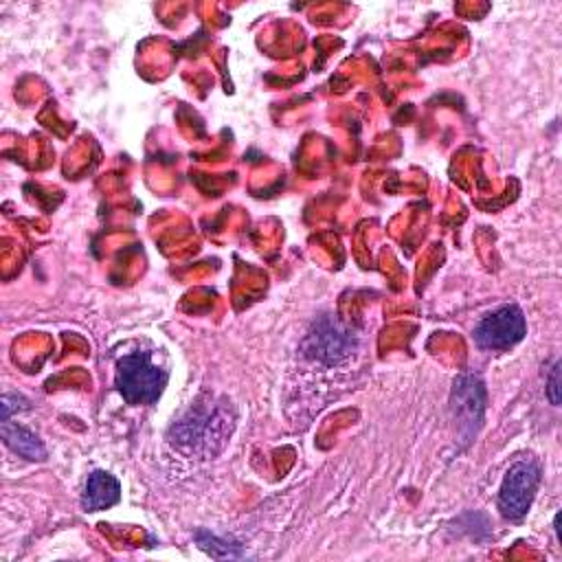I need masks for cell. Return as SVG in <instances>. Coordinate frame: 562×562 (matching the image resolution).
Wrapping results in <instances>:
<instances>
[{"label":"cell","instance_id":"6","mask_svg":"<svg viewBox=\"0 0 562 562\" xmlns=\"http://www.w3.org/2000/svg\"><path fill=\"white\" fill-rule=\"evenodd\" d=\"M527 334L525 314L518 305H501L487 314L481 316V321L474 327V342L481 349H509L516 342H520Z\"/></svg>","mask_w":562,"mask_h":562},{"label":"cell","instance_id":"1","mask_svg":"<svg viewBox=\"0 0 562 562\" xmlns=\"http://www.w3.org/2000/svg\"><path fill=\"white\" fill-rule=\"evenodd\" d=\"M360 345L356 329L336 314H321L312 321L299 349L301 353L323 367H334L349 360Z\"/></svg>","mask_w":562,"mask_h":562},{"label":"cell","instance_id":"7","mask_svg":"<svg viewBox=\"0 0 562 562\" xmlns=\"http://www.w3.org/2000/svg\"><path fill=\"white\" fill-rule=\"evenodd\" d=\"M121 498V485L119 481L103 470H94L88 474L83 494H81V507L86 512H101L112 505H116Z\"/></svg>","mask_w":562,"mask_h":562},{"label":"cell","instance_id":"5","mask_svg":"<svg viewBox=\"0 0 562 562\" xmlns=\"http://www.w3.org/2000/svg\"><path fill=\"white\" fill-rule=\"evenodd\" d=\"M540 485V468L533 459H520L509 465L498 492V509L509 520H520Z\"/></svg>","mask_w":562,"mask_h":562},{"label":"cell","instance_id":"9","mask_svg":"<svg viewBox=\"0 0 562 562\" xmlns=\"http://www.w3.org/2000/svg\"><path fill=\"white\" fill-rule=\"evenodd\" d=\"M558 378H560V362H555L553 364V369H551V375H549V389H547V393H549V400H551V404H560V386H558Z\"/></svg>","mask_w":562,"mask_h":562},{"label":"cell","instance_id":"3","mask_svg":"<svg viewBox=\"0 0 562 562\" xmlns=\"http://www.w3.org/2000/svg\"><path fill=\"white\" fill-rule=\"evenodd\" d=\"M233 422L228 419V413L222 406H215L213 411L206 408H193L187 413V417H182L176 426V439L180 446L191 448L193 450H204V454H213L217 448H213V443L217 441L220 446L226 441V437L231 435Z\"/></svg>","mask_w":562,"mask_h":562},{"label":"cell","instance_id":"4","mask_svg":"<svg viewBox=\"0 0 562 562\" xmlns=\"http://www.w3.org/2000/svg\"><path fill=\"white\" fill-rule=\"evenodd\" d=\"M450 411L457 428V439L468 446L481 424H483V413H485V386L479 375L474 373H461L454 384H452V395H450Z\"/></svg>","mask_w":562,"mask_h":562},{"label":"cell","instance_id":"2","mask_svg":"<svg viewBox=\"0 0 562 562\" xmlns=\"http://www.w3.org/2000/svg\"><path fill=\"white\" fill-rule=\"evenodd\" d=\"M114 384L127 404H154L167 384V373L151 362L147 351H134L119 360Z\"/></svg>","mask_w":562,"mask_h":562},{"label":"cell","instance_id":"8","mask_svg":"<svg viewBox=\"0 0 562 562\" xmlns=\"http://www.w3.org/2000/svg\"><path fill=\"white\" fill-rule=\"evenodd\" d=\"M2 439L15 454H20L29 461L46 459L44 443L40 441V437L35 432H31L24 426H18V424H11L9 419H2Z\"/></svg>","mask_w":562,"mask_h":562}]
</instances>
